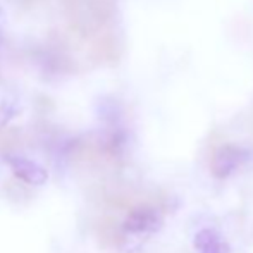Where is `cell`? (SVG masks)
I'll list each match as a JSON object with an SVG mask.
<instances>
[{"label":"cell","mask_w":253,"mask_h":253,"mask_svg":"<svg viewBox=\"0 0 253 253\" xmlns=\"http://www.w3.org/2000/svg\"><path fill=\"white\" fill-rule=\"evenodd\" d=\"M248 152L233 143L220 145L210 159V172L215 179H227L247 160Z\"/></svg>","instance_id":"6da1fadb"},{"label":"cell","mask_w":253,"mask_h":253,"mask_svg":"<svg viewBox=\"0 0 253 253\" xmlns=\"http://www.w3.org/2000/svg\"><path fill=\"white\" fill-rule=\"evenodd\" d=\"M123 231L127 234H147L157 231L162 226V215L159 209L148 203H141L129 210L124 222L121 224Z\"/></svg>","instance_id":"7a4b0ae2"},{"label":"cell","mask_w":253,"mask_h":253,"mask_svg":"<svg viewBox=\"0 0 253 253\" xmlns=\"http://www.w3.org/2000/svg\"><path fill=\"white\" fill-rule=\"evenodd\" d=\"M12 172L19 177L21 181H24L26 184L31 186H43L48 179V174L40 164H37L35 160L28 159V157L21 155H9L7 157Z\"/></svg>","instance_id":"3957f363"},{"label":"cell","mask_w":253,"mask_h":253,"mask_svg":"<svg viewBox=\"0 0 253 253\" xmlns=\"http://www.w3.org/2000/svg\"><path fill=\"white\" fill-rule=\"evenodd\" d=\"M119 42L112 33H98L91 37L90 55L95 62L100 64H116L119 60Z\"/></svg>","instance_id":"277c9868"},{"label":"cell","mask_w":253,"mask_h":253,"mask_svg":"<svg viewBox=\"0 0 253 253\" xmlns=\"http://www.w3.org/2000/svg\"><path fill=\"white\" fill-rule=\"evenodd\" d=\"M193 247L198 253H231V247L215 229H200L193 238Z\"/></svg>","instance_id":"5b68a950"},{"label":"cell","mask_w":253,"mask_h":253,"mask_svg":"<svg viewBox=\"0 0 253 253\" xmlns=\"http://www.w3.org/2000/svg\"><path fill=\"white\" fill-rule=\"evenodd\" d=\"M17 140V131L9 129L0 133V148H10L14 147V141Z\"/></svg>","instance_id":"8992f818"}]
</instances>
